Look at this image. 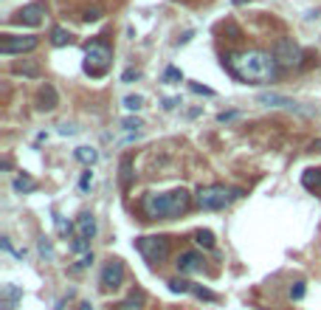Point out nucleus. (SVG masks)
<instances>
[{"instance_id": "1", "label": "nucleus", "mask_w": 321, "mask_h": 310, "mask_svg": "<svg viewBox=\"0 0 321 310\" xmlns=\"http://www.w3.org/2000/svg\"><path fill=\"white\" fill-rule=\"evenodd\" d=\"M229 71L245 85H271L279 76V62H276L274 54L268 51H259V48H248V51H237V54H229L226 59Z\"/></svg>"}, {"instance_id": "2", "label": "nucleus", "mask_w": 321, "mask_h": 310, "mask_svg": "<svg viewBox=\"0 0 321 310\" xmlns=\"http://www.w3.org/2000/svg\"><path fill=\"white\" fill-rule=\"evenodd\" d=\"M113 62V48L102 43V40H93L85 46V73L91 76H104L107 68Z\"/></svg>"}, {"instance_id": "3", "label": "nucleus", "mask_w": 321, "mask_h": 310, "mask_svg": "<svg viewBox=\"0 0 321 310\" xmlns=\"http://www.w3.org/2000/svg\"><path fill=\"white\" fill-rule=\"evenodd\" d=\"M195 200L203 212H220V209H226L231 200H234V192L226 189V186H220V184H211V186H200Z\"/></svg>"}, {"instance_id": "4", "label": "nucleus", "mask_w": 321, "mask_h": 310, "mask_svg": "<svg viewBox=\"0 0 321 310\" xmlns=\"http://www.w3.org/2000/svg\"><path fill=\"white\" fill-rule=\"evenodd\" d=\"M136 248L141 251V257L149 265H160V262H166V257H169V237H160V234L158 237H138Z\"/></svg>"}, {"instance_id": "5", "label": "nucleus", "mask_w": 321, "mask_h": 310, "mask_svg": "<svg viewBox=\"0 0 321 310\" xmlns=\"http://www.w3.org/2000/svg\"><path fill=\"white\" fill-rule=\"evenodd\" d=\"M274 57L276 62H279V68H301V59H304V54H301V48L293 43V40H287V37H282V40H276L274 46Z\"/></svg>"}, {"instance_id": "6", "label": "nucleus", "mask_w": 321, "mask_h": 310, "mask_svg": "<svg viewBox=\"0 0 321 310\" xmlns=\"http://www.w3.org/2000/svg\"><path fill=\"white\" fill-rule=\"evenodd\" d=\"M141 212L147 220H169V192H147Z\"/></svg>"}, {"instance_id": "7", "label": "nucleus", "mask_w": 321, "mask_h": 310, "mask_svg": "<svg viewBox=\"0 0 321 310\" xmlns=\"http://www.w3.org/2000/svg\"><path fill=\"white\" fill-rule=\"evenodd\" d=\"M40 46V37L34 34H23V37H14V34H6L3 43H0V54L6 57H14V54H28Z\"/></svg>"}, {"instance_id": "8", "label": "nucleus", "mask_w": 321, "mask_h": 310, "mask_svg": "<svg viewBox=\"0 0 321 310\" xmlns=\"http://www.w3.org/2000/svg\"><path fill=\"white\" fill-rule=\"evenodd\" d=\"M256 102L265 104V107H285V110H293V113H298V116H313V110H310V107H301V104H296L293 99L279 96V93H271V91L259 93V96H256Z\"/></svg>"}, {"instance_id": "9", "label": "nucleus", "mask_w": 321, "mask_h": 310, "mask_svg": "<svg viewBox=\"0 0 321 310\" xmlns=\"http://www.w3.org/2000/svg\"><path fill=\"white\" fill-rule=\"evenodd\" d=\"M124 274L127 268L121 260H107V265L102 268V290H115L124 285Z\"/></svg>"}, {"instance_id": "10", "label": "nucleus", "mask_w": 321, "mask_h": 310, "mask_svg": "<svg viewBox=\"0 0 321 310\" xmlns=\"http://www.w3.org/2000/svg\"><path fill=\"white\" fill-rule=\"evenodd\" d=\"M43 20H46V3H28L12 17V23L20 25H40Z\"/></svg>"}, {"instance_id": "11", "label": "nucleus", "mask_w": 321, "mask_h": 310, "mask_svg": "<svg viewBox=\"0 0 321 310\" xmlns=\"http://www.w3.org/2000/svg\"><path fill=\"white\" fill-rule=\"evenodd\" d=\"M20 302H23V287H20V285H14V282L0 285V308H3V310L20 308Z\"/></svg>"}, {"instance_id": "12", "label": "nucleus", "mask_w": 321, "mask_h": 310, "mask_svg": "<svg viewBox=\"0 0 321 310\" xmlns=\"http://www.w3.org/2000/svg\"><path fill=\"white\" fill-rule=\"evenodd\" d=\"M178 271L181 274H197V271H203V254L197 251H183L178 257Z\"/></svg>"}, {"instance_id": "13", "label": "nucleus", "mask_w": 321, "mask_h": 310, "mask_svg": "<svg viewBox=\"0 0 321 310\" xmlns=\"http://www.w3.org/2000/svg\"><path fill=\"white\" fill-rule=\"evenodd\" d=\"M189 203H192V195H189L186 189H175V192H169V220L181 217L186 209H189Z\"/></svg>"}, {"instance_id": "14", "label": "nucleus", "mask_w": 321, "mask_h": 310, "mask_svg": "<svg viewBox=\"0 0 321 310\" xmlns=\"http://www.w3.org/2000/svg\"><path fill=\"white\" fill-rule=\"evenodd\" d=\"M57 104H59L57 88L46 82V85L40 88V93H37V107H40V110H46V113H51V110H57Z\"/></svg>"}, {"instance_id": "15", "label": "nucleus", "mask_w": 321, "mask_h": 310, "mask_svg": "<svg viewBox=\"0 0 321 310\" xmlns=\"http://www.w3.org/2000/svg\"><path fill=\"white\" fill-rule=\"evenodd\" d=\"M76 234L85 237V240L96 237V217H93V212H82L79 217H76Z\"/></svg>"}, {"instance_id": "16", "label": "nucleus", "mask_w": 321, "mask_h": 310, "mask_svg": "<svg viewBox=\"0 0 321 310\" xmlns=\"http://www.w3.org/2000/svg\"><path fill=\"white\" fill-rule=\"evenodd\" d=\"M12 73H17V76H28V79H37L43 71H40V62H34V59H23V62H14L12 65Z\"/></svg>"}, {"instance_id": "17", "label": "nucleus", "mask_w": 321, "mask_h": 310, "mask_svg": "<svg viewBox=\"0 0 321 310\" xmlns=\"http://www.w3.org/2000/svg\"><path fill=\"white\" fill-rule=\"evenodd\" d=\"M73 158H76L79 164H85V167L91 169L93 164L99 161V152H96L93 147H76V149H73Z\"/></svg>"}, {"instance_id": "18", "label": "nucleus", "mask_w": 321, "mask_h": 310, "mask_svg": "<svg viewBox=\"0 0 321 310\" xmlns=\"http://www.w3.org/2000/svg\"><path fill=\"white\" fill-rule=\"evenodd\" d=\"M133 178H136V172H133V158L124 155V158H121V175H118L121 189H130V186H133Z\"/></svg>"}, {"instance_id": "19", "label": "nucleus", "mask_w": 321, "mask_h": 310, "mask_svg": "<svg viewBox=\"0 0 321 310\" xmlns=\"http://www.w3.org/2000/svg\"><path fill=\"white\" fill-rule=\"evenodd\" d=\"M113 310H144V293L138 290V293H130L127 299H121Z\"/></svg>"}, {"instance_id": "20", "label": "nucleus", "mask_w": 321, "mask_h": 310, "mask_svg": "<svg viewBox=\"0 0 321 310\" xmlns=\"http://www.w3.org/2000/svg\"><path fill=\"white\" fill-rule=\"evenodd\" d=\"M14 192H17V195H28V192H34L37 189V181L34 178H28V175H17V178H14Z\"/></svg>"}, {"instance_id": "21", "label": "nucleus", "mask_w": 321, "mask_h": 310, "mask_svg": "<svg viewBox=\"0 0 321 310\" xmlns=\"http://www.w3.org/2000/svg\"><path fill=\"white\" fill-rule=\"evenodd\" d=\"M301 186H304V189L321 192V169H307V172L301 175Z\"/></svg>"}, {"instance_id": "22", "label": "nucleus", "mask_w": 321, "mask_h": 310, "mask_svg": "<svg viewBox=\"0 0 321 310\" xmlns=\"http://www.w3.org/2000/svg\"><path fill=\"white\" fill-rule=\"evenodd\" d=\"M68 43H70V31H65L62 25H54L51 28V46L62 48V46H68Z\"/></svg>"}, {"instance_id": "23", "label": "nucleus", "mask_w": 321, "mask_h": 310, "mask_svg": "<svg viewBox=\"0 0 321 310\" xmlns=\"http://www.w3.org/2000/svg\"><path fill=\"white\" fill-rule=\"evenodd\" d=\"M166 287L172 290V293H192V282H186L183 276H178V279H169Z\"/></svg>"}, {"instance_id": "24", "label": "nucleus", "mask_w": 321, "mask_h": 310, "mask_svg": "<svg viewBox=\"0 0 321 310\" xmlns=\"http://www.w3.org/2000/svg\"><path fill=\"white\" fill-rule=\"evenodd\" d=\"M195 242L203 245V248H214V234L208 229H200V231H195Z\"/></svg>"}, {"instance_id": "25", "label": "nucleus", "mask_w": 321, "mask_h": 310, "mask_svg": "<svg viewBox=\"0 0 321 310\" xmlns=\"http://www.w3.org/2000/svg\"><path fill=\"white\" fill-rule=\"evenodd\" d=\"M54 223H57V231L62 234V237H70V234L76 231V226H73V223H68L62 215H54Z\"/></svg>"}, {"instance_id": "26", "label": "nucleus", "mask_w": 321, "mask_h": 310, "mask_svg": "<svg viewBox=\"0 0 321 310\" xmlns=\"http://www.w3.org/2000/svg\"><path fill=\"white\" fill-rule=\"evenodd\" d=\"M88 248H91V240H85V237H79V234L70 237V251L73 254H88Z\"/></svg>"}, {"instance_id": "27", "label": "nucleus", "mask_w": 321, "mask_h": 310, "mask_svg": "<svg viewBox=\"0 0 321 310\" xmlns=\"http://www.w3.org/2000/svg\"><path fill=\"white\" fill-rule=\"evenodd\" d=\"M160 82H166V85H178V82H183V73L169 65V68L163 71V79H160Z\"/></svg>"}, {"instance_id": "28", "label": "nucleus", "mask_w": 321, "mask_h": 310, "mask_svg": "<svg viewBox=\"0 0 321 310\" xmlns=\"http://www.w3.org/2000/svg\"><path fill=\"white\" fill-rule=\"evenodd\" d=\"M37 248H40V254L46 257L48 262L54 260V245H51V240H48V237H40V242H37Z\"/></svg>"}, {"instance_id": "29", "label": "nucleus", "mask_w": 321, "mask_h": 310, "mask_svg": "<svg viewBox=\"0 0 321 310\" xmlns=\"http://www.w3.org/2000/svg\"><path fill=\"white\" fill-rule=\"evenodd\" d=\"M192 293H195L197 299H206V302H217V293H211V290L203 287V285H192Z\"/></svg>"}, {"instance_id": "30", "label": "nucleus", "mask_w": 321, "mask_h": 310, "mask_svg": "<svg viewBox=\"0 0 321 310\" xmlns=\"http://www.w3.org/2000/svg\"><path fill=\"white\" fill-rule=\"evenodd\" d=\"M121 127H124V130H130V133H138V130L144 127V121H141V119H136V116H127L124 121H121Z\"/></svg>"}, {"instance_id": "31", "label": "nucleus", "mask_w": 321, "mask_h": 310, "mask_svg": "<svg viewBox=\"0 0 321 310\" xmlns=\"http://www.w3.org/2000/svg\"><path fill=\"white\" fill-rule=\"evenodd\" d=\"M189 91L197 93V96H208V99L214 96V91H211V88H206V85H200V82H189Z\"/></svg>"}, {"instance_id": "32", "label": "nucleus", "mask_w": 321, "mask_h": 310, "mask_svg": "<svg viewBox=\"0 0 321 310\" xmlns=\"http://www.w3.org/2000/svg\"><path fill=\"white\" fill-rule=\"evenodd\" d=\"M121 104H124L127 110H141V107H144V99H141V96H124Z\"/></svg>"}, {"instance_id": "33", "label": "nucleus", "mask_w": 321, "mask_h": 310, "mask_svg": "<svg viewBox=\"0 0 321 310\" xmlns=\"http://www.w3.org/2000/svg\"><path fill=\"white\" fill-rule=\"evenodd\" d=\"M141 79V71L138 68H127L124 73H121V82H124V85H133V82H138Z\"/></svg>"}, {"instance_id": "34", "label": "nucleus", "mask_w": 321, "mask_h": 310, "mask_svg": "<svg viewBox=\"0 0 321 310\" xmlns=\"http://www.w3.org/2000/svg\"><path fill=\"white\" fill-rule=\"evenodd\" d=\"M91 184H93V172H91V169H85V172H82V178H79V192H88V189H91Z\"/></svg>"}, {"instance_id": "35", "label": "nucleus", "mask_w": 321, "mask_h": 310, "mask_svg": "<svg viewBox=\"0 0 321 310\" xmlns=\"http://www.w3.org/2000/svg\"><path fill=\"white\" fill-rule=\"evenodd\" d=\"M91 265H93V254L88 251V254H82V260L73 265V271H85V268H91Z\"/></svg>"}, {"instance_id": "36", "label": "nucleus", "mask_w": 321, "mask_h": 310, "mask_svg": "<svg viewBox=\"0 0 321 310\" xmlns=\"http://www.w3.org/2000/svg\"><path fill=\"white\" fill-rule=\"evenodd\" d=\"M0 245H3V251H9V254H14V257H20V260H23V251H17L9 237H0Z\"/></svg>"}, {"instance_id": "37", "label": "nucleus", "mask_w": 321, "mask_h": 310, "mask_svg": "<svg viewBox=\"0 0 321 310\" xmlns=\"http://www.w3.org/2000/svg\"><path fill=\"white\" fill-rule=\"evenodd\" d=\"M304 296V282H293L290 285V299H301Z\"/></svg>"}, {"instance_id": "38", "label": "nucleus", "mask_w": 321, "mask_h": 310, "mask_svg": "<svg viewBox=\"0 0 321 310\" xmlns=\"http://www.w3.org/2000/svg\"><path fill=\"white\" fill-rule=\"evenodd\" d=\"M76 133H79V127L76 124H68V121L59 124V136H76Z\"/></svg>"}, {"instance_id": "39", "label": "nucleus", "mask_w": 321, "mask_h": 310, "mask_svg": "<svg viewBox=\"0 0 321 310\" xmlns=\"http://www.w3.org/2000/svg\"><path fill=\"white\" fill-rule=\"evenodd\" d=\"M99 17H102V9H96V6H93V9H88V12H85V23H96Z\"/></svg>"}, {"instance_id": "40", "label": "nucleus", "mask_w": 321, "mask_h": 310, "mask_svg": "<svg viewBox=\"0 0 321 310\" xmlns=\"http://www.w3.org/2000/svg\"><path fill=\"white\" fill-rule=\"evenodd\" d=\"M237 116H240L237 110H223V113L217 116V121H220V124H226V121H231V119H237Z\"/></svg>"}, {"instance_id": "41", "label": "nucleus", "mask_w": 321, "mask_h": 310, "mask_svg": "<svg viewBox=\"0 0 321 310\" xmlns=\"http://www.w3.org/2000/svg\"><path fill=\"white\" fill-rule=\"evenodd\" d=\"M178 104H181V99H163V102H160V107H163V110H175Z\"/></svg>"}, {"instance_id": "42", "label": "nucleus", "mask_w": 321, "mask_h": 310, "mask_svg": "<svg viewBox=\"0 0 321 310\" xmlns=\"http://www.w3.org/2000/svg\"><path fill=\"white\" fill-rule=\"evenodd\" d=\"M79 310H93V305H91V302H82V305H79Z\"/></svg>"}, {"instance_id": "43", "label": "nucleus", "mask_w": 321, "mask_h": 310, "mask_svg": "<svg viewBox=\"0 0 321 310\" xmlns=\"http://www.w3.org/2000/svg\"><path fill=\"white\" fill-rule=\"evenodd\" d=\"M310 149H316V152H321V138H319V141H313V147H310Z\"/></svg>"}, {"instance_id": "44", "label": "nucleus", "mask_w": 321, "mask_h": 310, "mask_svg": "<svg viewBox=\"0 0 321 310\" xmlns=\"http://www.w3.org/2000/svg\"><path fill=\"white\" fill-rule=\"evenodd\" d=\"M319 195H321V192H319Z\"/></svg>"}]
</instances>
